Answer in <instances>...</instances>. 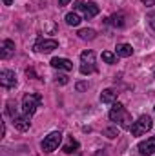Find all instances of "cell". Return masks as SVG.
<instances>
[{
  "mask_svg": "<svg viewBox=\"0 0 155 156\" xmlns=\"http://www.w3.org/2000/svg\"><path fill=\"white\" fill-rule=\"evenodd\" d=\"M110 120L112 122H115L119 123L122 129H131V123H133V120H131V115L126 111V107L122 105V104H119L115 102L113 105H112V109H110Z\"/></svg>",
  "mask_w": 155,
  "mask_h": 156,
  "instance_id": "obj_1",
  "label": "cell"
},
{
  "mask_svg": "<svg viewBox=\"0 0 155 156\" xmlns=\"http://www.w3.org/2000/svg\"><path fill=\"white\" fill-rule=\"evenodd\" d=\"M40 104H42V96L40 94H35V93L24 94V98H22V115L31 118L35 115V111H37V107H39Z\"/></svg>",
  "mask_w": 155,
  "mask_h": 156,
  "instance_id": "obj_2",
  "label": "cell"
},
{
  "mask_svg": "<svg viewBox=\"0 0 155 156\" xmlns=\"http://www.w3.org/2000/svg\"><path fill=\"white\" fill-rule=\"evenodd\" d=\"M80 73L82 75H93V73H97L95 53L93 51H82L80 53Z\"/></svg>",
  "mask_w": 155,
  "mask_h": 156,
  "instance_id": "obj_3",
  "label": "cell"
},
{
  "mask_svg": "<svg viewBox=\"0 0 155 156\" xmlns=\"http://www.w3.org/2000/svg\"><path fill=\"white\" fill-rule=\"evenodd\" d=\"M60 142H62V133L60 131H53V133H49L44 140H42V144H40V147H42V151L44 153H53V151H57L59 149V145H60Z\"/></svg>",
  "mask_w": 155,
  "mask_h": 156,
  "instance_id": "obj_4",
  "label": "cell"
},
{
  "mask_svg": "<svg viewBox=\"0 0 155 156\" xmlns=\"http://www.w3.org/2000/svg\"><path fill=\"white\" fill-rule=\"evenodd\" d=\"M152 127H153L152 118L148 116V115H142V116L137 118V122L131 123V129H130V131H131L133 136H142V134H146Z\"/></svg>",
  "mask_w": 155,
  "mask_h": 156,
  "instance_id": "obj_5",
  "label": "cell"
},
{
  "mask_svg": "<svg viewBox=\"0 0 155 156\" xmlns=\"http://www.w3.org/2000/svg\"><path fill=\"white\" fill-rule=\"evenodd\" d=\"M75 7L77 9H82V13H84V18L86 20H91L93 16H97L99 15V5L95 4V2H77L75 4Z\"/></svg>",
  "mask_w": 155,
  "mask_h": 156,
  "instance_id": "obj_6",
  "label": "cell"
},
{
  "mask_svg": "<svg viewBox=\"0 0 155 156\" xmlns=\"http://www.w3.org/2000/svg\"><path fill=\"white\" fill-rule=\"evenodd\" d=\"M57 47H59V42L53 38H39L35 42V45H33V49L37 53H51Z\"/></svg>",
  "mask_w": 155,
  "mask_h": 156,
  "instance_id": "obj_7",
  "label": "cell"
},
{
  "mask_svg": "<svg viewBox=\"0 0 155 156\" xmlns=\"http://www.w3.org/2000/svg\"><path fill=\"white\" fill-rule=\"evenodd\" d=\"M0 85H2L4 89L15 87V85H17V75H15L13 71H9V69L0 71Z\"/></svg>",
  "mask_w": 155,
  "mask_h": 156,
  "instance_id": "obj_8",
  "label": "cell"
},
{
  "mask_svg": "<svg viewBox=\"0 0 155 156\" xmlns=\"http://www.w3.org/2000/svg\"><path fill=\"white\" fill-rule=\"evenodd\" d=\"M137 149H139V153H141L142 156L155 154V136H150V138H146L144 142H141Z\"/></svg>",
  "mask_w": 155,
  "mask_h": 156,
  "instance_id": "obj_9",
  "label": "cell"
},
{
  "mask_svg": "<svg viewBox=\"0 0 155 156\" xmlns=\"http://www.w3.org/2000/svg\"><path fill=\"white\" fill-rule=\"evenodd\" d=\"M15 55V42L13 40H4L2 45H0V58L2 60H7Z\"/></svg>",
  "mask_w": 155,
  "mask_h": 156,
  "instance_id": "obj_10",
  "label": "cell"
},
{
  "mask_svg": "<svg viewBox=\"0 0 155 156\" xmlns=\"http://www.w3.org/2000/svg\"><path fill=\"white\" fill-rule=\"evenodd\" d=\"M13 120V125H15V129H18V131H28L29 127H31V122H29V116H26V115H17L15 118H11Z\"/></svg>",
  "mask_w": 155,
  "mask_h": 156,
  "instance_id": "obj_11",
  "label": "cell"
},
{
  "mask_svg": "<svg viewBox=\"0 0 155 156\" xmlns=\"http://www.w3.org/2000/svg\"><path fill=\"white\" fill-rule=\"evenodd\" d=\"M51 67H55L59 71H71L73 69V64L68 58H53L51 60Z\"/></svg>",
  "mask_w": 155,
  "mask_h": 156,
  "instance_id": "obj_12",
  "label": "cell"
},
{
  "mask_svg": "<svg viewBox=\"0 0 155 156\" xmlns=\"http://www.w3.org/2000/svg\"><path fill=\"white\" fill-rule=\"evenodd\" d=\"M115 55L117 56H122V58H128V56L133 55V47H131L130 44H117Z\"/></svg>",
  "mask_w": 155,
  "mask_h": 156,
  "instance_id": "obj_13",
  "label": "cell"
},
{
  "mask_svg": "<svg viewBox=\"0 0 155 156\" xmlns=\"http://www.w3.org/2000/svg\"><path fill=\"white\" fill-rule=\"evenodd\" d=\"M115 100H117V93L113 89H104L100 93V102L102 104H115Z\"/></svg>",
  "mask_w": 155,
  "mask_h": 156,
  "instance_id": "obj_14",
  "label": "cell"
},
{
  "mask_svg": "<svg viewBox=\"0 0 155 156\" xmlns=\"http://www.w3.org/2000/svg\"><path fill=\"white\" fill-rule=\"evenodd\" d=\"M77 149H78V142L73 138V136H70V138H68V144L62 147V151H64L66 154H71V153H75Z\"/></svg>",
  "mask_w": 155,
  "mask_h": 156,
  "instance_id": "obj_15",
  "label": "cell"
},
{
  "mask_svg": "<svg viewBox=\"0 0 155 156\" xmlns=\"http://www.w3.org/2000/svg\"><path fill=\"white\" fill-rule=\"evenodd\" d=\"M110 22H112V26L113 27H124V15L122 13H115V15H112L110 16Z\"/></svg>",
  "mask_w": 155,
  "mask_h": 156,
  "instance_id": "obj_16",
  "label": "cell"
},
{
  "mask_svg": "<svg viewBox=\"0 0 155 156\" xmlns=\"http://www.w3.org/2000/svg\"><path fill=\"white\" fill-rule=\"evenodd\" d=\"M78 38L80 40H93L95 37H97V33H95V29H78Z\"/></svg>",
  "mask_w": 155,
  "mask_h": 156,
  "instance_id": "obj_17",
  "label": "cell"
},
{
  "mask_svg": "<svg viewBox=\"0 0 155 156\" xmlns=\"http://www.w3.org/2000/svg\"><path fill=\"white\" fill-rule=\"evenodd\" d=\"M66 24L77 27L78 24H80V16H78L77 13H68V15H66Z\"/></svg>",
  "mask_w": 155,
  "mask_h": 156,
  "instance_id": "obj_18",
  "label": "cell"
},
{
  "mask_svg": "<svg viewBox=\"0 0 155 156\" xmlns=\"http://www.w3.org/2000/svg\"><path fill=\"white\" fill-rule=\"evenodd\" d=\"M102 60H104L106 64H110V66L117 64V56L112 53V51H104V53H102Z\"/></svg>",
  "mask_w": 155,
  "mask_h": 156,
  "instance_id": "obj_19",
  "label": "cell"
},
{
  "mask_svg": "<svg viewBox=\"0 0 155 156\" xmlns=\"http://www.w3.org/2000/svg\"><path fill=\"white\" fill-rule=\"evenodd\" d=\"M104 136H108V138H117V136H119V129H117V127H108V129H104Z\"/></svg>",
  "mask_w": 155,
  "mask_h": 156,
  "instance_id": "obj_20",
  "label": "cell"
},
{
  "mask_svg": "<svg viewBox=\"0 0 155 156\" xmlns=\"http://www.w3.org/2000/svg\"><path fill=\"white\" fill-rule=\"evenodd\" d=\"M146 20H148V24L152 26V29L155 31V11H150V13L146 15Z\"/></svg>",
  "mask_w": 155,
  "mask_h": 156,
  "instance_id": "obj_21",
  "label": "cell"
},
{
  "mask_svg": "<svg viewBox=\"0 0 155 156\" xmlns=\"http://www.w3.org/2000/svg\"><path fill=\"white\" fill-rule=\"evenodd\" d=\"M75 89H77L78 93H82V91H86V89H88V83H86V82H78L77 85H75Z\"/></svg>",
  "mask_w": 155,
  "mask_h": 156,
  "instance_id": "obj_22",
  "label": "cell"
},
{
  "mask_svg": "<svg viewBox=\"0 0 155 156\" xmlns=\"http://www.w3.org/2000/svg\"><path fill=\"white\" fill-rule=\"evenodd\" d=\"M57 82H59L60 85H66V83H68V76H66V75H59V76H57Z\"/></svg>",
  "mask_w": 155,
  "mask_h": 156,
  "instance_id": "obj_23",
  "label": "cell"
},
{
  "mask_svg": "<svg viewBox=\"0 0 155 156\" xmlns=\"http://www.w3.org/2000/svg\"><path fill=\"white\" fill-rule=\"evenodd\" d=\"M142 4L146 7H152V5H155V0H142Z\"/></svg>",
  "mask_w": 155,
  "mask_h": 156,
  "instance_id": "obj_24",
  "label": "cell"
},
{
  "mask_svg": "<svg viewBox=\"0 0 155 156\" xmlns=\"http://www.w3.org/2000/svg\"><path fill=\"white\" fill-rule=\"evenodd\" d=\"M26 75H28V76H37V75H35V71H33V69H31V67H29V69H26Z\"/></svg>",
  "mask_w": 155,
  "mask_h": 156,
  "instance_id": "obj_25",
  "label": "cell"
},
{
  "mask_svg": "<svg viewBox=\"0 0 155 156\" xmlns=\"http://www.w3.org/2000/svg\"><path fill=\"white\" fill-rule=\"evenodd\" d=\"M70 2H71V0H59V5H60V7H62V5H68V4H70Z\"/></svg>",
  "mask_w": 155,
  "mask_h": 156,
  "instance_id": "obj_26",
  "label": "cell"
},
{
  "mask_svg": "<svg viewBox=\"0 0 155 156\" xmlns=\"http://www.w3.org/2000/svg\"><path fill=\"white\" fill-rule=\"evenodd\" d=\"M11 2H13V0H4V4H6V5H11Z\"/></svg>",
  "mask_w": 155,
  "mask_h": 156,
  "instance_id": "obj_27",
  "label": "cell"
},
{
  "mask_svg": "<svg viewBox=\"0 0 155 156\" xmlns=\"http://www.w3.org/2000/svg\"><path fill=\"white\" fill-rule=\"evenodd\" d=\"M153 109H155V107H153Z\"/></svg>",
  "mask_w": 155,
  "mask_h": 156,
  "instance_id": "obj_28",
  "label": "cell"
}]
</instances>
